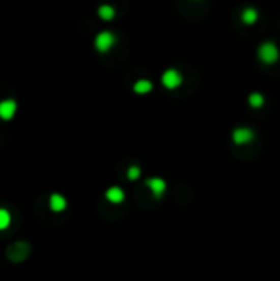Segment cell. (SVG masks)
I'll return each mask as SVG.
<instances>
[{"label":"cell","mask_w":280,"mask_h":281,"mask_svg":"<svg viewBox=\"0 0 280 281\" xmlns=\"http://www.w3.org/2000/svg\"><path fill=\"white\" fill-rule=\"evenodd\" d=\"M127 176H129V179H137L140 176V168L138 166H130Z\"/></svg>","instance_id":"obj_14"},{"label":"cell","mask_w":280,"mask_h":281,"mask_svg":"<svg viewBox=\"0 0 280 281\" xmlns=\"http://www.w3.org/2000/svg\"><path fill=\"white\" fill-rule=\"evenodd\" d=\"M152 82L150 81H147V79H140L134 84V90L137 94H149L150 90H152Z\"/></svg>","instance_id":"obj_9"},{"label":"cell","mask_w":280,"mask_h":281,"mask_svg":"<svg viewBox=\"0 0 280 281\" xmlns=\"http://www.w3.org/2000/svg\"><path fill=\"white\" fill-rule=\"evenodd\" d=\"M114 43H116V37L110 32H102V33L97 35L96 40H94V46H96V50L99 53L109 51Z\"/></svg>","instance_id":"obj_2"},{"label":"cell","mask_w":280,"mask_h":281,"mask_svg":"<svg viewBox=\"0 0 280 281\" xmlns=\"http://www.w3.org/2000/svg\"><path fill=\"white\" fill-rule=\"evenodd\" d=\"M259 58H261L265 65H272V63H275L278 59V50L274 43H262L261 48H259Z\"/></svg>","instance_id":"obj_1"},{"label":"cell","mask_w":280,"mask_h":281,"mask_svg":"<svg viewBox=\"0 0 280 281\" xmlns=\"http://www.w3.org/2000/svg\"><path fill=\"white\" fill-rule=\"evenodd\" d=\"M249 104H250L254 109L262 107V104H264V97H262V94H259V92H252V94L249 96Z\"/></svg>","instance_id":"obj_13"},{"label":"cell","mask_w":280,"mask_h":281,"mask_svg":"<svg viewBox=\"0 0 280 281\" xmlns=\"http://www.w3.org/2000/svg\"><path fill=\"white\" fill-rule=\"evenodd\" d=\"M147 186L150 188V191L153 193V196L155 198H162L163 193H165V181L163 179H160V178H150V179H147Z\"/></svg>","instance_id":"obj_6"},{"label":"cell","mask_w":280,"mask_h":281,"mask_svg":"<svg viewBox=\"0 0 280 281\" xmlns=\"http://www.w3.org/2000/svg\"><path fill=\"white\" fill-rule=\"evenodd\" d=\"M50 207L53 212H63L66 209V199L61 194H53L50 198Z\"/></svg>","instance_id":"obj_8"},{"label":"cell","mask_w":280,"mask_h":281,"mask_svg":"<svg viewBox=\"0 0 280 281\" xmlns=\"http://www.w3.org/2000/svg\"><path fill=\"white\" fill-rule=\"evenodd\" d=\"M257 20V12L254 9H246L242 12V22L247 23V25H252Z\"/></svg>","instance_id":"obj_11"},{"label":"cell","mask_w":280,"mask_h":281,"mask_svg":"<svg viewBox=\"0 0 280 281\" xmlns=\"http://www.w3.org/2000/svg\"><path fill=\"white\" fill-rule=\"evenodd\" d=\"M97 13H99V17L102 20H112V18H114V15H116V12H114V9H112L110 5H102Z\"/></svg>","instance_id":"obj_12"},{"label":"cell","mask_w":280,"mask_h":281,"mask_svg":"<svg viewBox=\"0 0 280 281\" xmlns=\"http://www.w3.org/2000/svg\"><path fill=\"white\" fill-rule=\"evenodd\" d=\"M12 222V215L7 209H2L0 207V230H5L7 227L10 226Z\"/></svg>","instance_id":"obj_10"},{"label":"cell","mask_w":280,"mask_h":281,"mask_svg":"<svg viewBox=\"0 0 280 281\" xmlns=\"http://www.w3.org/2000/svg\"><path fill=\"white\" fill-rule=\"evenodd\" d=\"M17 112V102L13 99H5L0 102V118L2 120H12Z\"/></svg>","instance_id":"obj_4"},{"label":"cell","mask_w":280,"mask_h":281,"mask_svg":"<svg viewBox=\"0 0 280 281\" xmlns=\"http://www.w3.org/2000/svg\"><path fill=\"white\" fill-rule=\"evenodd\" d=\"M106 198L109 202H114V204H119V202H122L124 201V191L121 188H117V186H112L109 188L107 191H106Z\"/></svg>","instance_id":"obj_7"},{"label":"cell","mask_w":280,"mask_h":281,"mask_svg":"<svg viewBox=\"0 0 280 281\" xmlns=\"http://www.w3.org/2000/svg\"><path fill=\"white\" fill-rule=\"evenodd\" d=\"M252 138H254V133H252V130H249V129H236L233 132V140L237 145L249 143Z\"/></svg>","instance_id":"obj_5"},{"label":"cell","mask_w":280,"mask_h":281,"mask_svg":"<svg viewBox=\"0 0 280 281\" xmlns=\"http://www.w3.org/2000/svg\"><path fill=\"white\" fill-rule=\"evenodd\" d=\"M181 81H183V77H181V74L177 69H166L162 76V82L166 89H177L181 84Z\"/></svg>","instance_id":"obj_3"}]
</instances>
